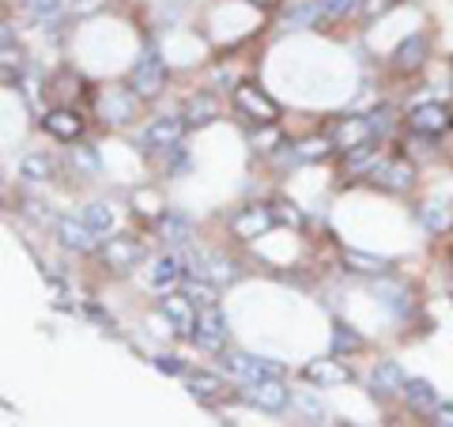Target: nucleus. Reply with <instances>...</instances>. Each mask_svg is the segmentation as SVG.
I'll return each instance as SVG.
<instances>
[{
    "label": "nucleus",
    "mask_w": 453,
    "mask_h": 427,
    "mask_svg": "<svg viewBox=\"0 0 453 427\" xmlns=\"http://www.w3.org/2000/svg\"><path fill=\"white\" fill-rule=\"evenodd\" d=\"M378 133H374V121H371V113L366 118H344L333 129V144L340 148V151H351V148H359V144H366V140H374Z\"/></svg>",
    "instance_id": "2eb2a0df"
},
{
    "label": "nucleus",
    "mask_w": 453,
    "mask_h": 427,
    "mask_svg": "<svg viewBox=\"0 0 453 427\" xmlns=\"http://www.w3.org/2000/svg\"><path fill=\"white\" fill-rule=\"evenodd\" d=\"M136 103L140 95L133 88H106L103 95H98V110H103V118L110 125H125L136 118Z\"/></svg>",
    "instance_id": "6e6552de"
},
{
    "label": "nucleus",
    "mask_w": 453,
    "mask_h": 427,
    "mask_svg": "<svg viewBox=\"0 0 453 427\" xmlns=\"http://www.w3.org/2000/svg\"><path fill=\"white\" fill-rule=\"evenodd\" d=\"M303 378L314 382L318 390H329V386H344V382L351 378V371L340 360H314L303 367Z\"/></svg>",
    "instance_id": "f3484780"
},
{
    "label": "nucleus",
    "mask_w": 453,
    "mask_h": 427,
    "mask_svg": "<svg viewBox=\"0 0 453 427\" xmlns=\"http://www.w3.org/2000/svg\"><path fill=\"white\" fill-rule=\"evenodd\" d=\"M193 345L204 352H223L226 348V318L219 314L216 307H196V330H193Z\"/></svg>",
    "instance_id": "7ed1b4c3"
},
{
    "label": "nucleus",
    "mask_w": 453,
    "mask_h": 427,
    "mask_svg": "<svg viewBox=\"0 0 453 427\" xmlns=\"http://www.w3.org/2000/svg\"><path fill=\"white\" fill-rule=\"evenodd\" d=\"M155 367L163 375H186V360L181 355H155Z\"/></svg>",
    "instance_id": "c9c22d12"
},
{
    "label": "nucleus",
    "mask_w": 453,
    "mask_h": 427,
    "mask_svg": "<svg viewBox=\"0 0 453 427\" xmlns=\"http://www.w3.org/2000/svg\"><path fill=\"white\" fill-rule=\"evenodd\" d=\"M427 38L423 35H412V38H404L401 46H396V53H393V68L396 73H416V68L427 61Z\"/></svg>",
    "instance_id": "6ab92c4d"
},
{
    "label": "nucleus",
    "mask_w": 453,
    "mask_h": 427,
    "mask_svg": "<svg viewBox=\"0 0 453 427\" xmlns=\"http://www.w3.org/2000/svg\"><path fill=\"white\" fill-rule=\"evenodd\" d=\"M273 216H276L280 223H291V227H303V216H299V212H295L291 205H283V201H276V205H273Z\"/></svg>",
    "instance_id": "58836bf2"
},
{
    "label": "nucleus",
    "mask_w": 453,
    "mask_h": 427,
    "mask_svg": "<svg viewBox=\"0 0 453 427\" xmlns=\"http://www.w3.org/2000/svg\"><path fill=\"white\" fill-rule=\"evenodd\" d=\"M378 291H381V303H386L396 318H404V314H408V307H412V303H408V291L401 288V283H381Z\"/></svg>",
    "instance_id": "c85d7f7f"
},
{
    "label": "nucleus",
    "mask_w": 453,
    "mask_h": 427,
    "mask_svg": "<svg viewBox=\"0 0 453 427\" xmlns=\"http://www.w3.org/2000/svg\"><path fill=\"white\" fill-rule=\"evenodd\" d=\"M163 88H166V61L159 57V50L148 46L133 65V91L140 98H155Z\"/></svg>",
    "instance_id": "f257e3e1"
},
{
    "label": "nucleus",
    "mask_w": 453,
    "mask_h": 427,
    "mask_svg": "<svg viewBox=\"0 0 453 427\" xmlns=\"http://www.w3.org/2000/svg\"><path fill=\"white\" fill-rule=\"evenodd\" d=\"M434 423L453 427V401H438V408H434Z\"/></svg>",
    "instance_id": "a19ab883"
},
{
    "label": "nucleus",
    "mask_w": 453,
    "mask_h": 427,
    "mask_svg": "<svg viewBox=\"0 0 453 427\" xmlns=\"http://www.w3.org/2000/svg\"><path fill=\"white\" fill-rule=\"evenodd\" d=\"M189 268H186V258H178V253H163V258H155L151 268H148V288L151 291H174L181 276H186Z\"/></svg>",
    "instance_id": "9b49d317"
},
{
    "label": "nucleus",
    "mask_w": 453,
    "mask_h": 427,
    "mask_svg": "<svg viewBox=\"0 0 453 427\" xmlns=\"http://www.w3.org/2000/svg\"><path fill=\"white\" fill-rule=\"evenodd\" d=\"M321 4V23H336V19H348L363 0H318Z\"/></svg>",
    "instance_id": "7c9ffc66"
},
{
    "label": "nucleus",
    "mask_w": 453,
    "mask_h": 427,
    "mask_svg": "<svg viewBox=\"0 0 453 427\" xmlns=\"http://www.w3.org/2000/svg\"><path fill=\"white\" fill-rule=\"evenodd\" d=\"M83 220H88L98 235H110L113 227H118V216H113V208L106 201H91L88 208H83Z\"/></svg>",
    "instance_id": "a878e982"
},
{
    "label": "nucleus",
    "mask_w": 453,
    "mask_h": 427,
    "mask_svg": "<svg viewBox=\"0 0 453 427\" xmlns=\"http://www.w3.org/2000/svg\"><path fill=\"white\" fill-rule=\"evenodd\" d=\"M404 401H408V408H412V412H419V416H434V408H438V390L431 386V382H423V378H408Z\"/></svg>",
    "instance_id": "412c9836"
},
{
    "label": "nucleus",
    "mask_w": 453,
    "mask_h": 427,
    "mask_svg": "<svg viewBox=\"0 0 453 427\" xmlns=\"http://www.w3.org/2000/svg\"><path fill=\"white\" fill-rule=\"evenodd\" d=\"M186 291H189V299H193L196 307H216V303H219V283H211V280L193 276Z\"/></svg>",
    "instance_id": "cd10ccee"
},
{
    "label": "nucleus",
    "mask_w": 453,
    "mask_h": 427,
    "mask_svg": "<svg viewBox=\"0 0 453 427\" xmlns=\"http://www.w3.org/2000/svg\"><path fill=\"white\" fill-rule=\"evenodd\" d=\"M348 159H344V167L351 170V175H371L374 170V163H378V136L374 140H366V144H359V148H351V151H344Z\"/></svg>",
    "instance_id": "b1692460"
},
{
    "label": "nucleus",
    "mask_w": 453,
    "mask_h": 427,
    "mask_svg": "<svg viewBox=\"0 0 453 427\" xmlns=\"http://www.w3.org/2000/svg\"><path fill=\"white\" fill-rule=\"evenodd\" d=\"M42 125H46V133L53 140H61V144H76L80 133H83V118L76 110H68V106L46 110V113H42Z\"/></svg>",
    "instance_id": "ddd939ff"
},
{
    "label": "nucleus",
    "mask_w": 453,
    "mask_h": 427,
    "mask_svg": "<svg viewBox=\"0 0 453 427\" xmlns=\"http://www.w3.org/2000/svg\"><path fill=\"white\" fill-rule=\"evenodd\" d=\"M186 118H178V113H163V118H155L148 129H144V148L151 151H166L181 144V136H186Z\"/></svg>",
    "instance_id": "0eeeda50"
},
{
    "label": "nucleus",
    "mask_w": 453,
    "mask_h": 427,
    "mask_svg": "<svg viewBox=\"0 0 453 427\" xmlns=\"http://www.w3.org/2000/svg\"><path fill=\"white\" fill-rule=\"evenodd\" d=\"M408 129H412L416 136L438 140V136H446L453 129V113L442 103H419V106H412V113H408Z\"/></svg>",
    "instance_id": "f03ea898"
},
{
    "label": "nucleus",
    "mask_w": 453,
    "mask_h": 427,
    "mask_svg": "<svg viewBox=\"0 0 453 427\" xmlns=\"http://www.w3.org/2000/svg\"><path fill=\"white\" fill-rule=\"evenodd\" d=\"M288 23H291V27H318V23H321V4H318V0L295 4V8L288 12Z\"/></svg>",
    "instance_id": "2f4dec72"
},
{
    "label": "nucleus",
    "mask_w": 453,
    "mask_h": 427,
    "mask_svg": "<svg viewBox=\"0 0 453 427\" xmlns=\"http://www.w3.org/2000/svg\"><path fill=\"white\" fill-rule=\"evenodd\" d=\"M19 175L27 182H50L53 178V159L46 151H27L19 159Z\"/></svg>",
    "instance_id": "5701e85b"
},
{
    "label": "nucleus",
    "mask_w": 453,
    "mask_h": 427,
    "mask_svg": "<svg viewBox=\"0 0 453 427\" xmlns=\"http://www.w3.org/2000/svg\"><path fill=\"white\" fill-rule=\"evenodd\" d=\"M291 397H295V405H299L303 412H310V416H321V412H325V408H321V401H318L314 393H306V390H295Z\"/></svg>",
    "instance_id": "4c0bfd02"
},
{
    "label": "nucleus",
    "mask_w": 453,
    "mask_h": 427,
    "mask_svg": "<svg viewBox=\"0 0 453 427\" xmlns=\"http://www.w3.org/2000/svg\"><path fill=\"white\" fill-rule=\"evenodd\" d=\"M363 348V337L351 333L348 325H333V355H344V352H359Z\"/></svg>",
    "instance_id": "72a5a7b5"
},
{
    "label": "nucleus",
    "mask_w": 453,
    "mask_h": 427,
    "mask_svg": "<svg viewBox=\"0 0 453 427\" xmlns=\"http://www.w3.org/2000/svg\"><path fill=\"white\" fill-rule=\"evenodd\" d=\"M234 106L257 125H276V118H280V106L257 88H234Z\"/></svg>",
    "instance_id": "9d476101"
},
{
    "label": "nucleus",
    "mask_w": 453,
    "mask_h": 427,
    "mask_svg": "<svg viewBox=\"0 0 453 427\" xmlns=\"http://www.w3.org/2000/svg\"><path fill=\"white\" fill-rule=\"evenodd\" d=\"M419 223H423V231H431V235H442L453 227V201L449 197H431V201H423L419 205Z\"/></svg>",
    "instance_id": "a211bd4d"
},
{
    "label": "nucleus",
    "mask_w": 453,
    "mask_h": 427,
    "mask_svg": "<svg viewBox=\"0 0 453 427\" xmlns=\"http://www.w3.org/2000/svg\"><path fill=\"white\" fill-rule=\"evenodd\" d=\"M371 178L378 182L381 190L404 193V190H412V182H416V167L408 159H378L374 170H371Z\"/></svg>",
    "instance_id": "1a4fd4ad"
},
{
    "label": "nucleus",
    "mask_w": 453,
    "mask_h": 427,
    "mask_svg": "<svg viewBox=\"0 0 453 427\" xmlns=\"http://www.w3.org/2000/svg\"><path fill=\"white\" fill-rule=\"evenodd\" d=\"M246 401L253 405V408H261V412H283L288 408L295 397H291V390H288V382L283 378H257V382H246Z\"/></svg>",
    "instance_id": "39448f33"
},
{
    "label": "nucleus",
    "mask_w": 453,
    "mask_h": 427,
    "mask_svg": "<svg viewBox=\"0 0 453 427\" xmlns=\"http://www.w3.org/2000/svg\"><path fill=\"white\" fill-rule=\"evenodd\" d=\"M57 238H61V246L65 250H73V253H91V250H98V235L95 227L88 223V220H76V216H61L57 220Z\"/></svg>",
    "instance_id": "423d86ee"
},
{
    "label": "nucleus",
    "mask_w": 453,
    "mask_h": 427,
    "mask_svg": "<svg viewBox=\"0 0 453 427\" xmlns=\"http://www.w3.org/2000/svg\"><path fill=\"white\" fill-rule=\"evenodd\" d=\"M276 133H257V136H253V144H276Z\"/></svg>",
    "instance_id": "79ce46f5"
},
{
    "label": "nucleus",
    "mask_w": 453,
    "mask_h": 427,
    "mask_svg": "<svg viewBox=\"0 0 453 427\" xmlns=\"http://www.w3.org/2000/svg\"><path fill=\"white\" fill-rule=\"evenodd\" d=\"M389 8H396V0H363V4H359V12H363L366 19H378V16H386Z\"/></svg>",
    "instance_id": "e433bc0d"
},
{
    "label": "nucleus",
    "mask_w": 453,
    "mask_h": 427,
    "mask_svg": "<svg viewBox=\"0 0 453 427\" xmlns=\"http://www.w3.org/2000/svg\"><path fill=\"white\" fill-rule=\"evenodd\" d=\"M103 4H106V0H68V8H73L76 16H91V12H98Z\"/></svg>",
    "instance_id": "ea45409f"
},
{
    "label": "nucleus",
    "mask_w": 453,
    "mask_h": 427,
    "mask_svg": "<svg viewBox=\"0 0 453 427\" xmlns=\"http://www.w3.org/2000/svg\"><path fill=\"white\" fill-rule=\"evenodd\" d=\"M276 223V216H273V205H250V208H242L238 216L231 220V231L238 235V238H257V235H265L268 227Z\"/></svg>",
    "instance_id": "4468645a"
},
{
    "label": "nucleus",
    "mask_w": 453,
    "mask_h": 427,
    "mask_svg": "<svg viewBox=\"0 0 453 427\" xmlns=\"http://www.w3.org/2000/svg\"><path fill=\"white\" fill-rule=\"evenodd\" d=\"M216 98H208V95H196L193 103H189V110H186V121L189 125H208L211 118H216Z\"/></svg>",
    "instance_id": "c756f323"
},
{
    "label": "nucleus",
    "mask_w": 453,
    "mask_h": 427,
    "mask_svg": "<svg viewBox=\"0 0 453 427\" xmlns=\"http://www.w3.org/2000/svg\"><path fill=\"white\" fill-rule=\"evenodd\" d=\"M159 310H163L166 325L178 337H193V330H196V303L189 299V291H163Z\"/></svg>",
    "instance_id": "20e7f679"
},
{
    "label": "nucleus",
    "mask_w": 453,
    "mask_h": 427,
    "mask_svg": "<svg viewBox=\"0 0 453 427\" xmlns=\"http://www.w3.org/2000/svg\"><path fill=\"white\" fill-rule=\"evenodd\" d=\"M159 235H163V242H174V246H186V242L193 238V223H189V216H181V212L166 208L163 216H159Z\"/></svg>",
    "instance_id": "4be33fe9"
},
{
    "label": "nucleus",
    "mask_w": 453,
    "mask_h": 427,
    "mask_svg": "<svg viewBox=\"0 0 453 427\" xmlns=\"http://www.w3.org/2000/svg\"><path fill=\"white\" fill-rule=\"evenodd\" d=\"M404 386H408V375H404V367L396 363V360H381L374 371H371V390H374V397L404 393Z\"/></svg>",
    "instance_id": "dca6fc26"
},
{
    "label": "nucleus",
    "mask_w": 453,
    "mask_h": 427,
    "mask_svg": "<svg viewBox=\"0 0 453 427\" xmlns=\"http://www.w3.org/2000/svg\"><path fill=\"white\" fill-rule=\"evenodd\" d=\"M344 261L356 268V273L366 276H378V273H389V261L386 258H374V253H359V250H344Z\"/></svg>",
    "instance_id": "bb28decb"
},
{
    "label": "nucleus",
    "mask_w": 453,
    "mask_h": 427,
    "mask_svg": "<svg viewBox=\"0 0 453 427\" xmlns=\"http://www.w3.org/2000/svg\"><path fill=\"white\" fill-rule=\"evenodd\" d=\"M73 163H76L80 170H88V175H98V155H95L91 144H76V148H73Z\"/></svg>",
    "instance_id": "f704fd0d"
},
{
    "label": "nucleus",
    "mask_w": 453,
    "mask_h": 427,
    "mask_svg": "<svg viewBox=\"0 0 453 427\" xmlns=\"http://www.w3.org/2000/svg\"><path fill=\"white\" fill-rule=\"evenodd\" d=\"M189 393L204 405H216L226 397V382L219 375H211V371H189Z\"/></svg>",
    "instance_id": "aec40b11"
},
{
    "label": "nucleus",
    "mask_w": 453,
    "mask_h": 427,
    "mask_svg": "<svg viewBox=\"0 0 453 427\" xmlns=\"http://www.w3.org/2000/svg\"><path fill=\"white\" fill-rule=\"evenodd\" d=\"M336 144H333V136H310V140H303V144H295L291 148V159H299V163H318V159H325Z\"/></svg>",
    "instance_id": "393cba45"
},
{
    "label": "nucleus",
    "mask_w": 453,
    "mask_h": 427,
    "mask_svg": "<svg viewBox=\"0 0 453 427\" xmlns=\"http://www.w3.org/2000/svg\"><path fill=\"white\" fill-rule=\"evenodd\" d=\"M23 4H27V12H31L35 19L46 23V19H57V16H61V12L68 8V0H23Z\"/></svg>",
    "instance_id": "473e14b6"
},
{
    "label": "nucleus",
    "mask_w": 453,
    "mask_h": 427,
    "mask_svg": "<svg viewBox=\"0 0 453 427\" xmlns=\"http://www.w3.org/2000/svg\"><path fill=\"white\" fill-rule=\"evenodd\" d=\"M103 261L110 268H118V273H125V268H136L140 261H144V246H140L136 238H129V235H113V238H106V246H103Z\"/></svg>",
    "instance_id": "f8f14e48"
}]
</instances>
